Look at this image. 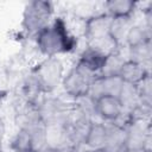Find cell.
Listing matches in <instances>:
<instances>
[{
	"label": "cell",
	"instance_id": "1",
	"mask_svg": "<svg viewBox=\"0 0 152 152\" xmlns=\"http://www.w3.org/2000/svg\"><path fill=\"white\" fill-rule=\"evenodd\" d=\"M33 40L37 51L44 58L59 57L61 55L72 52L77 48V38L62 17L53 18L48 26L33 37Z\"/></svg>",
	"mask_w": 152,
	"mask_h": 152
},
{
	"label": "cell",
	"instance_id": "2",
	"mask_svg": "<svg viewBox=\"0 0 152 152\" xmlns=\"http://www.w3.org/2000/svg\"><path fill=\"white\" fill-rule=\"evenodd\" d=\"M65 71L59 57H45L33 69L30 83L38 93L49 95L61 86Z\"/></svg>",
	"mask_w": 152,
	"mask_h": 152
},
{
	"label": "cell",
	"instance_id": "3",
	"mask_svg": "<svg viewBox=\"0 0 152 152\" xmlns=\"http://www.w3.org/2000/svg\"><path fill=\"white\" fill-rule=\"evenodd\" d=\"M53 4L45 0L28 1L23 11L21 27L28 34L34 37L42 28L48 26L53 19Z\"/></svg>",
	"mask_w": 152,
	"mask_h": 152
},
{
	"label": "cell",
	"instance_id": "4",
	"mask_svg": "<svg viewBox=\"0 0 152 152\" xmlns=\"http://www.w3.org/2000/svg\"><path fill=\"white\" fill-rule=\"evenodd\" d=\"M94 77L96 76L89 75L78 65L74 64L65 71L61 87L63 88L64 94L75 101L88 95L89 87Z\"/></svg>",
	"mask_w": 152,
	"mask_h": 152
},
{
	"label": "cell",
	"instance_id": "5",
	"mask_svg": "<svg viewBox=\"0 0 152 152\" xmlns=\"http://www.w3.org/2000/svg\"><path fill=\"white\" fill-rule=\"evenodd\" d=\"M112 18L104 12L94 13L84 19L83 36L88 44L100 45L104 40H109V28L112 24Z\"/></svg>",
	"mask_w": 152,
	"mask_h": 152
},
{
	"label": "cell",
	"instance_id": "6",
	"mask_svg": "<svg viewBox=\"0 0 152 152\" xmlns=\"http://www.w3.org/2000/svg\"><path fill=\"white\" fill-rule=\"evenodd\" d=\"M126 129V151L140 152L151 148V134L142 119H131L125 125Z\"/></svg>",
	"mask_w": 152,
	"mask_h": 152
},
{
	"label": "cell",
	"instance_id": "7",
	"mask_svg": "<svg viewBox=\"0 0 152 152\" xmlns=\"http://www.w3.org/2000/svg\"><path fill=\"white\" fill-rule=\"evenodd\" d=\"M107 52L103 48L97 45H90L88 44L78 55V58L76 61V65H78L81 69H83L86 72H88L91 76H99L102 71V68L104 65Z\"/></svg>",
	"mask_w": 152,
	"mask_h": 152
},
{
	"label": "cell",
	"instance_id": "8",
	"mask_svg": "<svg viewBox=\"0 0 152 152\" xmlns=\"http://www.w3.org/2000/svg\"><path fill=\"white\" fill-rule=\"evenodd\" d=\"M124 113V107L118 96L102 95L94 100V114L103 122H119Z\"/></svg>",
	"mask_w": 152,
	"mask_h": 152
},
{
	"label": "cell",
	"instance_id": "9",
	"mask_svg": "<svg viewBox=\"0 0 152 152\" xmlns=\"http://www.w3.org/2000/svg\"><path fill=\"white\" fill-rule=\"evenodd\" d=\"M107 133L102 150L104 152H126V129L120 122H106Z\"/></svg>",
	"mask_w": 152,
	"mask_h": 152
},
{
	"label": "cell",
	"instance_id": "10",
	"mask_svg": "<svg viewBox=\"0 0 152 152\" xmlns=\"http://www.w3.org/2000/svg\"><path fill=\"white\" fill-rule=\"evenodd\" d=\"M124 83L138 86L144 80L150 77V66L142 65L131 59H126L118 75Z\"/></svg>",
	"mask_w": 152,
	"mask_h": 152
},
{
	"label": "cell",
	"instance_id": "11",
	"mask_svg": "<svg viewBox=\"0 0 152 152\" xmlns=\"http://www.w3.org/2000/svg\"><path fill=\"white\" fill-rule=\"evenodd\" d=\"M138 5L132 0H108L103 2V12L112 19H132Z\"/></svg>",
	"mask_w": 152,
	"mask_h": 152
},
{
	"label": "cell",
	"instance_id": "12",
	"mask_svg": "<svg viewBox=\"0 0 152 152\" xmlns=\"http://www.w3.org/2000/svg\"><path fill=\"white\" fill-rule=\"evenodd\" d=\"M106 133H107V124L103 121H90L88 125L82 145L86 148L91 150H102L106 140Z\"/></svg>",
	"mask_w": 152,
	"mask_h": 152
},
{
	"label": "cell",
	"instance_id": "13",
	"mask_svg": "<svg viewBox=\"0 0 152 152\" xmlns=\"http://www.w3.org/2000/svg\"><path fill=\"white\" fill-rule=\"evenodd\" d=\"M11 150L13 152H39L33 132L25 126H20L11 140Z\"/></svg>",
	"mask_w": 152,
	"mask_h": 152
},
{
	"label": "cell",
	"instance_id": "14",
	"mask_svg": "<svg viewBox=\"0 0 152 152\" xmlns=\"http://www.w3.org/2000/svg\"><path fill=\"white\" fill-rule=\"evenodd\" d=\"M151 42V30L147 28L142 23H134L131 25L126 39H125V46L127 49L134 48L145 43Z\"/></svg>",
	"mask_w": 152,
	"mask_h": 152
},
{
	"label": "cell",
	"instance_id": "15",
	"mask_svg": "<svg viewBox=\"0 0 152 152\" xmlns=\"http://www.w3.org/2000/svg\"><path fill=\"white\" fill-rule=\"evenodd\" d=\"M133 24V19H113L109 28L108 38L115 48L125 45L126 34Z\"/></svg>",
	"mask_w": 152,
	"mask_h": 152
},
{
	"label": "cell",
	"instance_id": "16",
	"mask_svg": "<svg viewBox=\"0 0 152 152\" xmlns=\"http://www.w3.org/2000/svg\"><path fill=\"white\" fill-rule=\"evenodd\" d=\"M151 57H152L151 42L128 49V57H127V59L134 61V62L140 63L142 65L148 66L150 62H151Z\"/></svg>",
	"mask_w": 152,
	"mask_h": 152
},
{
	"label": "cell",
	"instance_id": "17",
	"mask_svg": "<svg viewBox=\"0 0 152 152\" xmlns=\"http://www.w3.org/2000/svg\"><path fill=\"white\" fill-rule=\"evenodd\" d=\"M102 95H113L119 96L120 90L124 86L122 80L119 76H100Z\"/></svg>",
	"mask_w": 152,
	"mask_h": 152
},
{
	"label": "cell",
	"instance_id": "18",
	"mask_svg": "<svg viewBox=\"0 0 152 152\" xmlns=\"http://www.w3.org/2000/svg\"><path fill=\"white\" fill-rule=\"evenodd\" d=\"M52 152H82L80 150V145H75V144H66Z\"/></svg>",
	"mask_w": 152,
	"mask_h": 152
},
{
	"label": "cell",
	"instance_id": "19",
	"mask_svg": "<svg viewBox=\"0 0 152 152\" xmlns=\"http://www.w3.org/2000/svg\"><path fill=\"white\" fill-rule=\"evenodd\" d=\"M5 137H6V122L2 118H0V151L5 141Z\"/></svg>",
	"mask_w": 152,
	"mask_h": 152
},
{
	"label": "cell",
	"instance_id": "20",
	"mask_svg": "<svg viewBox=\"0 0 152 152\" xmlns=\"http://www.w3.org/2000/svg\"><path fill=\"white\" fill-rule=\"evenodd\" d=\"M82 152H104L103 150H91V148H86L84 151Z\"/></svg>",
	"mask_w": 152,
	"mask_h": 152
},
{
	"label": "cell",
	"instance_id": "21",
	"mask_svg": "<svg viewBox=\"0 0 152 152\" xmlns=\"http://www.w3.org/2000/svg\"><path fill=\"white\" fill-rule=\"evenodd\" d=\"M140 152H152V148H148V150H142Z\"/></svg>",
	"mask_w": 152,
	"mask_h": 152
}]
</instances>
